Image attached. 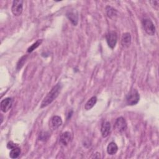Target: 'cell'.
<instances>
[{"instance_id":"6da1fadb","label":"cell","mask_w":159,"mask_h":159,"mask_svg":"<svg viewBox=\"0 0 159 159\" xmlns=\"http://www.w3.org/2000/svg\"><path fill=\"white\" fill-rule=\"evenodd\" d=\"M62 85L61 83H57L55 86H54L42 101L40 107L43 108L50 104L58 97Z\"/></svg>"},{"instance_id":"7a4b0ae2","label":"cell","mask_w":159,"mask_h":159,"mask_svg":"<svg viewBox=\"0 0 159 159\" xmlns=\"http://www.w3.org/2000/svg\"><path fill=\"white\" fill-rule=\"evenodd\" d=\"M140 99V95L137 90L132 89L126 96V102L129 106L137 104Z\"/></svg>"},{"instance_id":"3957f363","label":"cell","mask_w":159,"mask_h":159,"mask_svg":"<svg viewBox=\"0 0 159 159\" xmlns=\"http://www.w3.org/2000/svg\"><path fill=\"white\" fill-rule=\"evenodd\" d=\"M142 25L145 32L149 35H154L155 34V27L150 19H144L142 20Z\"/></svg>"},{"instance_id":"277c9868","label":"cell","mask_w":159,"mask_h":159,"mask_svg":"<svg viewBox=\"0 0 159 159\" xmlns=\"http://www.w3.org/2000/svg\"><path fill=\"white\" fill-rule=\"evenodd\" d=\"M23 11V1L15 0L12 2L11 11L12 14L16 16L21 15Z\"/></svg>"},{"instance_id":"5b68a950","label":"cell","mask_w":159,"mask_h":159,"mask_svg":"<svg viewBox=\"0 0 159 159\" xmlns=\"http://www.w3.org/2000/svg\"><path fill=\"white\" fill-rule=\"evenodd\" d=\"M106 41L108 46L111 49H113L116 47V45L117 43V34L114 31H111V32H109L106 35Z\"/></svg>"},{"instance_id":"8992f818","label":"cell","mask_w":159,"mask_h":159,"mask_svg":"<svg viewBox=\"0 0 159 159\" xmlns=\"http://www.w3.org/2000/svg\"><path fill=\"white\" fill-rule=\"evenodd\" d=\"M114 127L115 129L119 132H122L125 130L127 129V122L125 119L122 117H118L114 124Z\"/></svg>"},{"instance_id":"52a82bcc","label":"cell","mask_w":159,"mask_h":159,"mask_svg":"<svg viewBox=\"0 0 159 159\" xmlns=\"http://www.w3.org/2000/svg\"><path fill=\"white\" fill-rule=\"evenodd\" d=\"M12 104V99L11 98H6L1 101L0 104V107L2 112L6 113L11 107Z\"/></svg>"},{"instance_id":"ba28073f","label":"cell","mask_w":159,"mask_h":159,"mask_svg":"<svg viewBox=\"0 0 159 159\" xmlns=\"http://www.w3.org/2000/svg\"><path fill=\"white\" fill-rule=\"evenodd\" d=\"M71 138H72V136H71V132L68 131H66L63 132L61 134L60 137V142L63 145H67L71 141Z\"/></svg>"},{"instance_id":"9c48e42d","label":"cell","mask_w":159,"mask_h":159,"mask_svg":"<svg viewBox=\"0 0 159 159\" xmlns=\"http://www.w3.org/2000/svg\"><path fill=\"white\" fill-rule=\"evenodd\" d=\"M111 131V124L109 121H105L102 123L101 128V132L102 137H107Z\"/></svg>"},{"instance_id":"30bf717a","label":"cell","mask_w":159,"mask_h":159,"mask_svg":"<svg viewBox=\"0 0 159 159\" xmlns=\"http://www.w3.org/2000/svg\"><path fill=\"white\" fill-rule=\"evenodd\" d=\"M131 43V35L129 33L125 32L121 37V45L124 48H128Z\"/></svg>"},{"instance_id":"8fae6325","label":"cell","mask_w":159,"mask_h":159,"mask_svg":"<svg viewBox=\"0 0 159 159\" xmlns=\"http://www.w3.org/2000/svg\"><path fill=\"white\" fill-rule=\"evenodd\" d=\"M62 119L58 116H53L51 119V124L53 129H57L62 124Z\"/></svg>"},{"instance_id":"7c38bea8","label":"cell","mask_w":159,"mask_h":159,"mask_svg":"<svg viewBox=\"0 0 159 159\" xmlns=\"http://www.w3.org/2000/svg\"><path fill=\"white\" fill-rule=\"evenodd\" d=\"M118 150V147L114 142H110L107 147V152L109 155H112L117 153Z\"/></svg>"},{"instance_id":"4fadbf2b","label":"cell","mask_w":159,"mask_h":159,"mask_svg":"<svg viewBox=\"0 0 159 159\" xmlns=\"http://www.w3.org/2000/svg\"><path fill=\"white\" fill-rule=\"evenodd\" d=\"M66 17L73 24V25H76L78 24V16L76 13L73 11H70L66 13Z\"/></svg>"},{"instance_id":"5bb4252c","label":"cell","mask_w":159,"mask_h":159,"mask_svg":"<svg viewBox=\"0 0 159 159\" xmlns=\"http://www.w3.org/2000/svg\"><path fill=\"white\" fill-rule=\"evenodd\" d=\"M107 16L111 19H114L117 16V11L111 6H107L106 8Z\"/></svg>"},{"instance_id":"9a60e30c","label":"cell","mask_w":159,"mask_h":159,"mask_svg":"<svg viewBox=\"0 0 159 159\" xmlns=\"http://www.w3.org/2000/svg\"><path fill=\"white\" fill-rule=\"evenodd\" d=\"M97 102V98L96 96L91 97L85 104L84 108L86 110H90L91 108L94 107Z\"/></svg>"},{"instance_id":"2e32d148","label":"cell","mask_w":159,"mask_h":159,"mask_svg":"<svg viewBox=\"0 0 159 159\" xmlns=\"http://www.w3.org/2000/svg\"><path fill=\"white\" fill-rule=\"evenodd\" d=\"M20 153V149L17 147L11 150L9 153V157L11 158H17Z\"/></svg>"},{"instance_id":"e0dca14e","label":"cell","mask_w":159,"mask_h":159,"mask_svg":"<svg viewBox=\"0 0 159 159\" xmlns=\"http://www.w3.org/2000/svg\"><path fill=\"white\" fill-rule=\"evenodd\" d=\"M42 40L40 39H39V40H37L35 43H34L31 46H30L29 48H28V49H27V52L28 53H30V52H33L35 49H36L40 44H41V43H42Z\"/></svg>"},{"instance_id":"ac0fdd59","label":"cell","mask_w":159,"mask_h":159,"mask_svg":"<svg viewBox=\"0 0 159 159\" xmlns=\"http://www.w3.org/2000/svg\"><path fill=\"white\" fill-rule=\"evenodd\" d=\"M25 59H26V56H23L22 58H20L17 63V69L19 70L22 68V66L24 65L25 61Z\"/></svg>"},{"instance_id":"d6986e66","label":"cell","mask_w":159,"mask_h":159,"mask_svg":"<svg viewBox=\"0 0 159 159\" xmlns=\"http://www.w3.org/2000/svg\"><path fill=\"white\" fill-rule=\"evenodd\" d=\"M17 147V144H16V143H14V142H9L8 143H7V147L8 148H9V149H12V148H16V147Z\"/></svg>"},{"instance_id":"ffe728a7","label":"cell","mask_w":159,"mask_h":159,"mask_svg":"<svg viewBox=\"0 0 159 159\" xmlns=\"http://www.w3.org/2000/svg\"><path fill=\"white\" fill-rule=\"evenodd\" d=\"M150 3L152 4V5H154L153 7L156 9H158V4H159V1H150Z\"/></svg>"}]
</instances>
